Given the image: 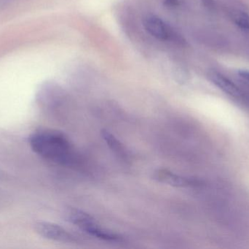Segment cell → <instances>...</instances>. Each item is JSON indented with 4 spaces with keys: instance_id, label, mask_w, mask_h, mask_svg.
<instances>
[{
    "instance_id": "obj_12",
    "label": "cell",
    "mask_w": 249,
    "mask_h": 249,
    "mask_svg": "<svg viewBox=\"0 0 249 249\" xmlns=\"http://www.w3.org/2000/svg\"><path fill=\"white\" fill-rule=\"evenodd\" d=\"M244 98H245L246 100L248 102V103H249V95H246V96H244Z\"/></svg>"
},
{
    "instance_id": "obj_5",
    "label": "cell",
    "mask_w": 249,
    "mask_h": 249,
    "mask_svg": "<svg viewBox=\"0 0 249 249\" xmlns=\"http://www.w3.org/2000/svg\"><path fill=\"white\" fill-rule=\"evenodd\" d=\"M155 181L161 183V184H167L174 187H191L197 184V182L192 178L182 176L175 173L169 170L159 169L157 170L153 174Z\"/></svg>"
},
{
    "instance_id": "obj_1",
    "label": "cell",
    "mask_w": 249,
    "mask_h": 249,
    "mask_svg": "<svg viewBox=\"0 0 249 249\" xmlns=\"http://www.w3.org/2000/svg\"><path fill=\"white\" fill-rule=\"evenodd\" d=\"M29 146L43 159L62 166L75 163V149L67 135L51 129H43L32 133L29 137Z\"/></svg>"
},
{
    "instance_id": "obj_10",
    "label": "cell",
    "mask_w": 249,
    "mask_h": 249,
    "mask_svg": "<svg viewBox=\"0 0 249 249\" xmlns=\"http://www.w3.org/2000/svg\"><path fill=\"white\" fill-rule=\"evenodd\" d=\"M238 74L244 80L249 82V71H247V70H239Z\"/></svg>"
},
{
    "instance_id": "obj_3",
    "label": "cell",
    "mask_w": 249,
    "mask_h": 249,
    "mask_svg": "<svg viewBox=\"0 0 249 249\" xmlns=\"http://www.w3.org/2000/svg\"><path fill=\"white\" fill-rule=\"evenodd\" d=\"M143 26L146 32L157 39L162 40H181V38L171 29L169 25L167 24L160 18L155 15H149L146 16L143 21Z\"/></svg>"
},
{
    "instance_id": "obj_8",
    "label": "cell",
    "mask_w": 249,
    "mask_h": 249,
    "mask_svg": "<svg viewBox=\"0 0 249 249\" xmlns=\"http://www.w3.org/2000/svg\"><path fill=\"white\" fill-rule=\"evenodd\" d=\"M235 23L244 29H249V16L247 13H238L235 16Z\"/></svg>"
},
{
    "instance_id": "obj_9",
    "label": "cell",
    "mask_w": 249,
    "mask_h": 249,
    "mask_svg": "<svg viewBox=\"0 0 249 249\" xmlns=\"http://www.w3.org/2000/svg\"><path fill=\"white\" fill-rule=\"evenodd\" d=\"M179 4V0H164V5L167 7H177Z\"/></svg>"
},
{
    "instance_id": "obj_7",
    "label": "cell",
    "mask_w": 249,
    "mask_h": 249,
    "mask_svg": "<svg viewBox=\"0 0 249 249\" xmlns=\"http://www.w3.org/2000/svg\"><path fill=\"white\" fill-rule=\"evenodd\" d=\"M102 135L107 144L117 156L125 161L129 159L128 152L118 137L107 130L102 131Z\"/></svg>"
},
{
    "instance_id": "obj_4",
    "label": "cell",
    "mask_w": 249,
    "mask_h": 249,
    "mask_svg": "<svg viewBox=\"0 0 249 249\" xmlns=\"http://www.w3.org/2000/svg\"><path fill=\"white\" fill-rule=\"evenodd\" d=\"M80 229L90 236L107 242L121 243L124 241V237L113 231L102 228L92 216L80 227Z\"/></svg>"
},
{
    "instance_id": "obj_2",
    "label": "cell",
    "mask_w": 249,
    "mask_h": 249,
    "mask_svg": "<svg viewBox=\"0 0 249 249\" xmlns=\"http://www.w3.org/2000/svg\"><path fill=\"white\" fill-rule=\"evenodd\" d=\"M35 230L40 236L64 244H72L76 241V237L67 230L56 224L51 222H38L35 225Z\"/></svg>"
},
{
    "instance_id": "obj_6",
    "label": "cell",
    "mask_w": 249,
    "mask_h": 249,
    "mask_svg": "<svg viewBox=\"0 0 249 249\" xmlns=\"http://www.w3.org/2000/svg\"><path fill=\"white\" fill-rule=\"evenodd\" d=\"M208 77L213 84L216 85L219 89L225 92V93L235 97H241L244 96L242 91L235 83H232L231 80L218 72L214 70L209 72Z\"/></svg>"
},
{
    "instance_id": "obj_11",
    "label": "cell",
    "mask_w": 249,
    "mask_h": 249,
    "mask_svg": "<svg viewBox=\"0 0 249 249\" xmlns=\"http://www.w3.org/2000/svg\"><path fill=\"white\" fill-rule=\"evenodd\" d=\"M203 2L204 3L205 5L207 6V7H212V6H213V0H203Z\"/></svg>"
}]
</instances>
